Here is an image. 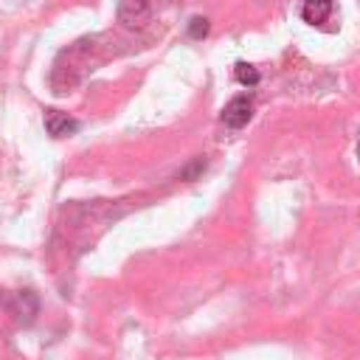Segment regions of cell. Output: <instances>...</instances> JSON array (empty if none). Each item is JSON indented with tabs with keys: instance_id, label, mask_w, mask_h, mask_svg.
<instances>
[{
	"instance_id": "52a82bcc",
	"label": "cell",
	"mask_w": 360,
	"mask_h": 360,
	"mask_svg": "<svg viewBox=\"0 0 360 360\" xmlns=\"http://www.w3.org/2000/svg\"><path fill=\"white\" fill-rule=\"evenodd\" d=\"M208 20L205 17H191V22H188V37L191 39H202L205 34H208Z\"/></svg>"
},
{
	"instance_id": "3957f363",
	"label": "cell",
	"mask_w": 360,
	"mask_h": 360,
	"mask_svg": "<svg viewBox=\"0 0 360 360\" xmlns=\"http://www.w3.org/2000/svg\"><path fill=\"white\" fill-rule=\"evenodd\" d=\"M11 315L20 321V323H31L34 321V315L39 312V298H37V292H31V290H22V292H17L14 295V301H11Z\"/></svg>"
},
{
	"instance_id": "5b68a950",
	"label": "cell",
	"mask_w": 360,
	"mask_h": 360,
	"mask_svg": "<svg viewBox=\"0 0 360 360\" xmlns=\"http://www.w3.org/2000/svg\"><path fill=\"white\" fill-rule=\"evenodd\" d=\"M329 14H332V0H304L301 6V17L309 25H321Z\"/></svg>"
},
{
	"instance_id": "7a4b0ae2",
	"label": "cell",
	"mask_w": 360,
	"mask_h": 360,
	"mask_svg": "<svg viewBox=\"0 0 360 360\" xmlns=\"http://www.w3.org/2000/svg\"><path fill=\"white\" fill-rule=\"evenodd\" d=\"M250 112H253V101L250 96H233L225 110H222V124L231 127V129H242L248 121H250Z\"/></svg>"
},
{
	"instance_id": "8992f818",
	"label": "cell",
	"mask_w": 360,
	"mask_h": 360,
	"mask_svg": "<svg viewBox=\"0 0 360 360\" xmlns=\"http://www.w3.org/2000/svg\"><path fill=\"white\" fill-rule=\"evenodd\" d=\"M233 79L242 84V87H256L259 84V70L253 68V65H248V62H236L233 65Z\"/></svg>"
},
{
	"instance_id": "277c9868",
	"label": "cell",
	"mask_w": 360,
	"mask_h": 360,
	"mask_svg": "<svg viewBox=\"0 0 360 360\" xmlns=\"http://www.w3.org/2000/svg\"><path fill=\"white\" fill-rule=\"evenodd\" d=\"M45 129L51 138H68L79 129V121H73L68 112L59 110H45Z\"/></svg>"
},
{
	"instance_id": "6da1fadb",
	"label": "cell",
	"mask_w": 360,
	"mask_h": 360,
	"mask_svg": "<svg viewBox=\"0 0 360 360\" xmlns=\"http://www.w3.org/2000/svg\"><path fill=\"white\" fill-rule=\"evenodd\" d=\"M118 22L129 31L135 28H143L152 17V8H149V0H121L118 3V11H115Z\"/></svg>"
}]
</instances>
